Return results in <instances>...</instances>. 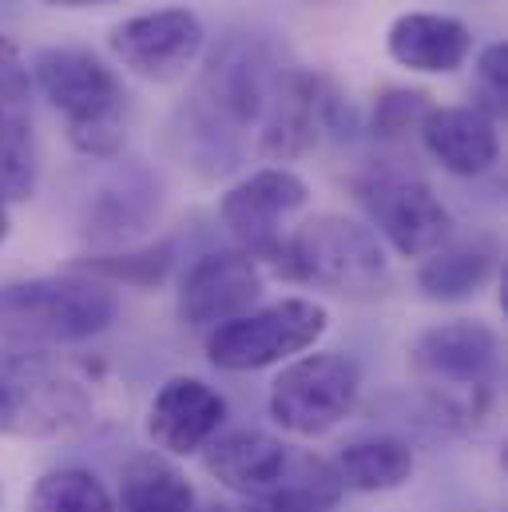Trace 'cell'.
Instances as JSON below:
<instances>
[{"label":"cell","mask_w":508,"mask_h":512,"mask_svg":"<svg viewBox=\"0 0 508 512\" xmlns=\"http://www.w3.org/2000/svg\"><path fill=\"white\" fill-rule=\"evenodd\" d=\"M211 512H266L262 505H235V501H227V505H215Z\"/></svg>","instance_id":"cell-28"},{"label":"cell","mask_w":508,"mask_h":512,"mask_svg":"<svg viewBox=\"0 0 508 512\" xmlns=\"http://www.w3.org/2000/svg\"><path fill=\"white\" fill-rule=\"evenodd\" d=\"M96 413L88 385L48 354H0V437H68Z\"/></svg>","instance_id":"cell-4"},{"label":"cell","mask_w":508,"mask_h":512,"mask_svg":"<svg viewBox=\"0 0 508 512\" xmlns=\"http://www.w3.org/2000/svg\"><path fill=\"white\" fill-rule=\"evenodd\" d=\"M40 183V143L28 104H0V203H24Z\"/></svg>","instance_id":"cell-21"},{"label":"cell","mask_w":508,"mask_h":512,"mask_svg":"<svg viewBox=\"0 0 508 512\" xmlns=\"http://www.w3.org/2000/svg\"><path fill=\"white\" fill-rule=\"evenodd\" d=\"M116 512H195V489L175 465L147 453L127 465Z\"/></svg>","instance_id":"cell-22"},{"label":"cell","mask_w":508,"mask_h":512,"mask_svg":"<svg viewBox=\"0 0 508 512\" xmlns=\"http://www.w3.org/2000/svg\"><path fill=\"white\" fill-rule=\"evenodd\" d=\"M342 112V100L330 92L322 76L310 72H278L266 108H262V131H258V155L286 163L306 155L322 128L334 124Z\"/></svg>","instance_id":"cell-11"},{"label":"cell","mask_w":508,"mask_h":512,"mask_svg":"<svg viewBox=\"0 0 508 512\" xmlns=\"http://www.w3.org/2000/svg\"><path fill=\"white\" fill-rule=\"evenodd\" d=\"M358 199L381 235L401 258H429L453 239V215L433 187L409 171L378 167L358 179Z\"/></svg>","instance_id":"cell-8"},{"label":"cell","mask_w":508,"mask_h":512,"mask_svg":"<svg viewBox=\"0 0 508 512\" xmlns=\"http://www.w3.org/2000/svg\"><path fill=\"white\" fill-rule=\"evenodd\" d=\"M278 274L346 298H366L385 290L389 258L374 227L346 215H314L286 235Z\"/></svg>","instance_id":"cell-3"},{"label":"cell","mask_w":508,"mask_h":512,"mask_svg":"<svg viewBox=\"0 0 508 512\" xmlns=\"http://www.w3.org/2000/svg\"><path fill=\"white\" fill-rule=\"evenodd\" d=\"M44 100L64 116L68 143L88 159H112L124 147L127 92L120 76L84 48H44L28 68Z\"/></svg>","instance_id":"cell-2"},{"label":"cell","mask_w":508,"mask_h":512,"mask_svg":"<svg viewBox=\"0 0 508 512\" xmlns=\"http://www.w3.org/2000/svg\"><path fill=\"white\" fill-rule=\"evenodd\" d=\"M262 298V270L243 251H215L203 255L183 278L175 310L179 322L191 330H215L223 322L243 318Z\"/></svg>","instance_id":"cell-13"},{"label":"cell","mask_w":508,"mask_h":512,"mask_svg":"<svg viewBox=\"0 0 508 512\" xmlns=\"http://www.w3.org/2000/svg\"><path fill=\"white\" fill-rule=\"evenodd\" d=\"M425 151L461 179L485 175L497 155H501V135L485 108L477 104H457V108H433L421 124Z\"/></svg>","instance_id":"cell-15"},{"label":"cell","mask_w":508,"mask_h":512,"mask_svg":"<svg viewBox=\"0 0 508 512\" xmlns=\"http://www.w3.org/2000/svg\"><path fill=\"white\" fill-rule=\"evenodd\" d=\"M433 112V96L421 88H385L374 104V128L385 139H401L409 131H421L425 116Z\"/></svg>","instance_id":"cell-25"},{"label":"cell","mask_w":508,"mask_h":512,"mask_svg":"<svg viewBox=\"0 0 508 512\" xmlns=\"http://www.w3.org/2000/svg\"><path fill=\"white\" fill-rule=\"evenodd\" d=\"M306 199L310 187L302 175H294L290 167H262L223 195L219 215L243 255H251L254 262H270L278 270L290 235L286 223L306 207Z\"/></svg>","instance_id":"cell-9"},{"label":"cell","mask_w":508,"mask_h":512,"mask_svg":"<svg viewBox=\"0 0 508 512\" xmlns=\"http://www.w3.org/2000/svg\"><path fill=\"white\" fill-rule=\"evenodd\" d=\"M497 243L489 235H473V239H449L441 251L421 258L417 270V286L429 302H465L477 298L493 274H497Z\"/></svg>","instance_id":"cell-18"},{"label":"cell","mask_w":508,"mask_h":512,"mask_svg":"<svg viewBox=\"0 0 508 512\" xmlns=\"http://www.w3.org/2000/svg\"><path fill=\"white\" fill-rule=\"evenodd\" d=\"M4 235H8V207L0 203V243H4Z\"/></svg>","instance_id":"cell-29"},{"label":"cell","mask_w":508,"mask_h":512,"mask_svg":"<svg viewBox=\"0 0 508 512\" xmlns=\"http://www.w3.org/2000/svg\"><path fill=\"white\" fill-rule=\"evenodd\" d=\"M362 393V366L342 350L298 354L270 385V417L294 437H322L342 425Z\"/></svg>","instance_id":"cell-7"},{"label":"cell","mask_w":508,"mask_h":512,"mask_svg":"<svg viewBox=\"0 0 508 512\" xmlns=\"http://www.w3.org/2000/svg\"><path fill=\"white\" fill-rule=\"evenodd\" d=\"M346 485L338 469L314 453H290L278 485L258 501L266 512H330L338 509Z\"/></svg>","instance_id":"cell-20"},{"label":"cell","mask_w":508,"mask_h":512,"mask_svg":"<svg viewBox=\"0 0 508 512\" xmlns=\"http://www.w3.org/2000/svg\"><path fill=\"white\" fill-rule=\"evenodd\" d=\"M227 417V401L219 389L199 378H171L147 405V437L167 457H191L211 445Z\"/></svg>","instance_id":"cell-14"},{"label":"cell","mask_w":508,"mask_h":512,"mask_svg":"<svg viewBox=\"0 0 508 512\" xmlns=\"http://www.w3.org/2000/svg\"><path fill=\"white\" fill-rule=\"evenodd\" d=\"M0 501H4V489H0Z\"/></svg>","instance_id":"cell-30"},{"label":"cell","mask_w":508,"mask_h":512,"mask_svg":"<svg viewBox=\"0 0 508 512\" xmlns=\"http://www.w3.org/2000/svg\"><path fill=\"white\" fill-rule=\"evenodd\" d=\"M385 48L409 72L449 76L469 60L473 32H469L465 20L445 16V12H401L389 24Z\"/></svg>","instance_id":"cell-16"},{"label":"cell","mask_w":508,"mask_h":512,"mask_svg":"<svg viewBox=\"0 0 508 512\" xmlns=\"http://www.w3.org/2000/svg\"><path fill=\"white\" fill-rule=\"evenodd\" d=\"M120 314L116 286L68 270L0 286V342L68 346L104 334Z\"/></svg>","instance_id":"cell-1"},{"label":"cell","mask_w":508,"mask_h":512,"mask_svg":"<svg viewBox=\"0 0 508 512\" xmlns=\"http://www.w3.org/2000/svg\"><path fill=\"white\" fill-rule=\"evenodd\" d=\"M477 76H481V84L493 92V108L501 112L508 100V48L505 40H497V44H489L485 52H481V60H477Z\"/></svg>","instance_id":"cell-26"},{"label":"cell","mask_w":508,"mask_h":512,"mask_svg":"<svg viewBox=\"0 0 508 512\" xmlns=\"http://www.w3.org/2000/svg\"><path fill=\"white\" fill-rule=\"evenodd\" d=\"M497 354H501V338L493 326H485L477 318H453V322L429 326L413 342L409 362L437 389L481 393L497 370Z\"/></svg>","instance_id":"cell-12"},{"label":"cell","mask_w":508,"mask_h":512,"mask_svg":"<svg viewBox=\"0 0 508 512\" xmlns=\"http://www.w3.org/2000/svg\"><path fill=\"white\" fill-rule=\"evenodd\" d=\"M346 489L358 493H389L413 477V449L397 437H362L338 449L334 461Z\"/></svg>","instance_id":"cell-19"},{"label":"cell","mask_w":508,"mask_h":512,"mask_svg":"<svg viewBox=\"0 0 508 512\" xmlns=\"http://www.w3.org/2000/svg\"><path fill=\"white\" fill-rule=\"evenodd\" d=\"M52 8H108V4H120V0H44Z\"/></svg>","instance_id":"cell-27"},{"label":"cell","mask_w":508,"mask_h":512,"mask_svg":"<svg viewBox=\"0 0 508 512\" xmlns=\"http://www.w3.org/2000/svg\"><path fill=\"white\" fill-rule=\"evenodd\" d=\"M330 314L314 298H282L270 306L247 310L235 322H223L207 334V358L211 366L227 374H254L278 362H294L298 354L314 350V342L326 334Z\"/></svg>","instance_id":"cell-6"},{"label":"cell","mask_w":508,"mask_h":512,"mask_svg":"<svg viewBox=\"0 0 508 512\" xmlns=\"http://www.w3.org/2000/svg\"><path fill=\"white\" fill-rule=\"evenodd\" d=\"M286 461H290V449L278 437L262 433V429L227 433L215 445H207V457H203L207 473L219 485H227L243 497H254V501H262L278 485Z\"/></svg>","instance_id":"cell-17"},{"label":"cell","mask_w":508,"mask_h":512,"mask_svg":"<svg viewBox=\"0 0 508 512\" xmlns=\"http://www.w3.org/2000/svg\"><path fill=\"white\" fill-rule=\"evenodd\" d=\"M203 44H207V28H203L199 12L183 8V4L139 12L124 24H116L108 36L112 56L127 72H135L151 84L183 80L195 68V60L203 56Z\"/></svg>","instance_id":"cell-10"},{"label":"cell","mask_w":508,"mask_h":512,"mask_svg":"<svg viewBox=\"0 0 508 512\" xmlns=\"http://www.w3.org/2000/svg\"><path fill=\"white\" fill-rule=\"evenodd\" d=\"M28 512H116L108 485L88 469H56L44 473L32 493Z\"/></svg>","instance_id":"cell-23"},{"label":"cell","mask_w":508,"mask_h":512,"mask_svg":"<svg viewBox=\"0 0 508 512\" xmlns=\"http://www.w3.org/2000/svg\"><path fill=\"white\" fill-rule=\"evenodd\" d=\"M278 72L266 56V48L258 40H227L203 68L199 76V88H195V131L199 139L211 147V155L219 159L215 171H227L231 159H227V139L247 131L251 124L262 120V108H266V96L274 88Z\"/></svg>","instance_id":"cell-5"},{"label":"cell","mask_w":508,"mask_h":512,"mask_svg":"<svg viewBox=\"0 0 508 512\" xmlns=\"http://www.w3.org/2000/svg\"><path fill=\"white\" fill-rule=\"evenodd\" d=\"M80 274H92L108 286H159L171 270V247H139V251H124V255H100L76 262Z\"/></svg>","instance_id":"cell-24"}]
</instances>
